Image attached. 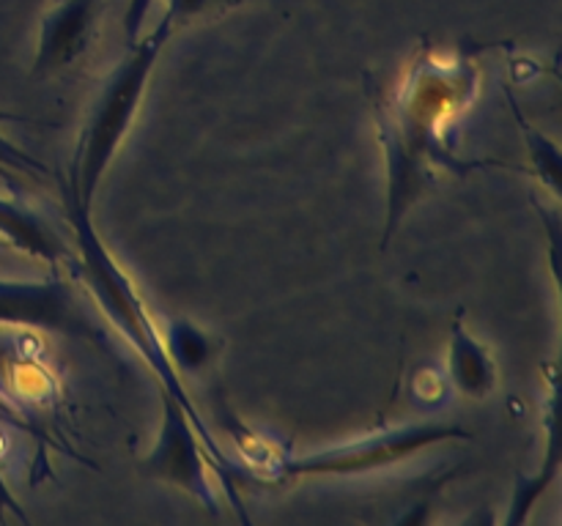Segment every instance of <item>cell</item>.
<instances>
[{
    "instance_id": "cell-17",
    "label": "cell",
    "mask_w": 562,
    "mask_h": 526,
    "mask_svg": "<svg viewBox=\"0 0 562 526\" xmlns=\"http://www.w3.org/2000/svg\"><path fill=\"white\" fill-rule=\"evenodd\" d=\"M154 0H130L126 3V14H124V36L126 42L135 44L140 38L143 22H146L148 11H151Z\"/></svg>"
},
{
    "instance_id": "cell-19",
    "label": "cell",
    "mask_w": 562,
    "mask_h": 526,
    "mask_svg": "<svg viewBox=\"0 0 562 526\" xmlns=\"http://www.w3.org/2000/svg\"><path fill=\"white\" fill-rule=\"evenodd\" d=\"M3 247H5V244H3V241H0V250H3Z\"/></svg>"
},
{
    "instance_id": "cell-6",
    "label": "cell",
    "mask_w": 562,
    "mask_h": 526,
    "mask_svg": "<svg viewBox=\"0 0 562 526\" xmlns=\"http://www.w3.org/2000/svg\"><path fill=\"white\" fill-rule=\"evenodd\" d=\"M0 403L47 444L49 425L60 414V381L33 329H0Z\"/></svg>"
},
{
    "instance_id": "cell-15",
    "label": "cell",
    "mask_w": 562,
    "mask_h": 526,
    "mask_svg": "<svg viewBox=\"0 0 562 526\" xmlns=\"http://www.w3.org/2000/svg\"><path fill=\"white\" fill-rule=\"evenodd\" d=\"M448 392H450V381L448 376H442L439 370H417V376L412 378V398L417 400V403H423L426 409H437V405H442L445 400H448Z\"/></svg>"
},
{
    "instance_id": "cell-4",
    "label": "cell",
    "mask_w": 562,
    "mask_h": 526,
    "mask_svg": "<svg viewBox=\"0 0 562 526\" xmlns=\"http://www.w3.org/2000/svg\"><path fill=\"white\" fill-rule=\"evenodd\" d=\"M472 438V433L450 422H412V425L390 427V431L371 433L357 442L338 444V447L316 449L300 458L280 460L283 477H351L368 471L387 469L409 460L412 455L434 447V444Z\"/></svg>"
},
{
    "instance_id": "cell-10",
    "label": "cell",
    "mask_w": 562,
    "mask_h": 526,
    "mask_svg": "<svg viewBox=\"0 0 562 526\" xmlns=\"http://www.w3.org/2000/svg\"><path fill=\"white\" fill-rule=\"evenodd\" d=\"M464 312H459L450 329V354H448V381L467 398H488L497 387V362L488 354L486 345L477 343L467 332Z\"/></svg>"
},
{
    "instance_id": "cell-2",
    "label": "cell",
    "mask_w": 562,
    "mask_h": 526,
    "mask_svg": "<svg viewBox=\"0 0 562 526\" xmlns=\"http://www.w3.org/2000/svg\"><path fill=\"white\" fill-rule=\"evenodd\" d=\"M69 219H71V228H75V252H77L75 272L80 274L88 294L93 296V301H97L99 310L104 312V318L113 323V329H119V332L124 334L126 343H130L143 359H146V365L151 367V373L157 376L159 389L173 395V398L190 411V420H192V427H195L198 438H201L206 453L214 458L212 460L214 471L223 477V485L225 491H228V496L234 499V507L236 513H239V518L247 521L245 510H241V502H239V493H236V488L231 485V482H234V464L225 458L217 438L212 436L209 425L203 422L201 411H198L195 403H192L184 381H181L173 362H170L162 334H159L157 323H154L140 290L135 288L130 274L121 268V263L115 261L113 252L108 250V244L99 239L97 228H93L91 222V214L69 208Z\"/></svg>"
},
{
    "instance_id": "cell-11",
    "label": "cell",
    "mask_w": 562,
    "mask_h": 526,
    "mask_svg": "<svg viewBox=\"0 0 562 526\" xmlns=\"http://www.w3.org/2000/svg\"><path fill=\"white\" fill-rule=\"evenodd\" d=\"M165 348L179 376L201 373L217 354V340L187 318H173L165 329Z\"/></svg>"
},
{
    "instance_id": "cell-3",
    "label": "cell",
    "mask_w": 562,
    "mask_h": 526,
    "mask_svg": "<svg viewBox=\"0 0 562 526\" xmlns=\"http://www.w3.org/2000/svg\"><path fill=\"white\" fill-rule=\"evenodd\" d=\"M170 36H173V27L162 20L146 38L130 44V55L102 82V91L93 99L86 126L77 137L69 170V208L91 214L99 184L135 124L154 66Z\"/></svg>"
},
{
    "instance_id": "cell-16",
    "label": "cell",
    "mask_w": 562,
    "mask_h": 526,
    "mask_svg": "<svg viewBox=\"0 0 562 526\" xmlns=\"http://www.w3.org/2000/svg\"><path fill=\"white\" fill-rule=\"evenodd\" d=\"M3 455H5V436H3V431H0V521H5L9 515H14L16 521L27 524L25 510L20 507L14 491H11L9 482H5V477H3Z\"/></svg>"
},
{
    "instance_id": "cell-5",
    "label": "cell",
    "mask_w": 562,
    "mask_h": 526,
    "mask_svg": "<svg viewBox=\"0 0 562 526\" xmlns=\"http://www.w3.org/2000/svg\"><path fill=\"white\" fill-rule=\"evenodd\" d=\"M0 327L53 332L108 345L102 321L60 268L38 279H0Z\"/></svg>"
},
{
    "instance_id": "cell-18",
    "label": "cell",
    "mask_w": 562,
    "mask_h": 526,
    "mask_svg": "<svg viewBox=\"0 0 562 526\" xmlns=\"http://www.w3.org/2000/svg\"><path fill=\"white\" fill-rule=\"evenodd\" d=\"M0 422H3V425H9V427H16V431H25L27 436H31V431H27V425H25V422H22L20 416L14 414V411H9V409H5L3 403H0Z\"/></svg>"
},
{
    "instance_id": "cell-14",
    "label": "cell",
    "mask_w": 562,
    "mask_h": 526,
    "mask_svg": "<svg viewBox=\"0 0 562 526\" xmlns=\"http://www.w3.org/2000/svg\"><path fill=\"white\" fill-rule=\"evenodd\" d=\"M20 121H31V118L9 113V110H0V126L20 124ZM0 173H16V175H27V179H47L49 168L42 162V159H36L33 153L22 151L20 146H14V142L0 132Z\"/></svg>"
},
{
    "instance_id": "cell-8",
    "label": "cell",
    "mask_w": 562,
    "mask_h": 526,
    "mask_svg": "<svg viewBox=\"0 0 562 526\" xmlns=\"http://www.w3.org/2000/svg\"><path fill=\"white\" fill-rule=\"evenodd\" d=\"M104 0H58L38 27V47L33 58V77L58 75L86 55Z\"/></svg>"
},
{
    "instance_id": "cell-9",
    "label": "cell",
    "mask_w": 562,
    "mask_h": 526,
    "mask_svg": "<svg viewBox=\"0 0 562 526\" xmlns=\"http://www.w3.org/2000/svg\"><path fill=\"white\" fill-rule=\"evenodd\" d=\"M0 241L49 263L53 268L77 266L75 247L58 233L47 214L22 197H0Z\"/></svg>"
},
{
    "instance_id": "cell-13",
    "label": "cell",
    "mask_w": 562,
    "mask_h": 526,
    "mask_svg": "<svg viewBox=\"0 0 562 526\" xmlns=\"http://www.w3.org/2000/svg\"><path fill=\"white\" fill-rule=\"evenodd\" d=\"M247 0H168V9H165L162 20L173 27V33L179 27L198 25V22H212L225 16L228 11L239 9Z\"/></svg>"
},
{
    "instance_id": "cell-12",
    "label": "cell",
    "mask_w": 562,
    "mask_h": 526,
    "mask_svg": "<svg viewBox=\"0 0 562 526\" xmlns=\"http://www.w3.org/2000/svg\"><path fill=\"white\" fill-rule=\"evenodd\" d=\"M510 107H514L516 124L525 129V140H527V146H530V157H532V162H536L538 175H541L543 184H547L549 190L558 195L560 192V148L554 146V142L549 140L543 132H538L536 126H530V121L525 118V113H521L519 104L514 102V96H510Z\"/></svg>"
},
{
    "instance_id": "cell-7",
    "label": "cell",
    "mask_w": 562,
    "mask_h": 526,
    "mask_svg": "<svg viewBox=\"0 0 562 526\" xmlns=\"http://www.w3.org/2000/svg\"><path fill=\"white\" fill-rule=\"evenodd\" d=\"M159 405H162V416H159L157 442L151 453L143 458L140 471L148 480L190 493L209 513H217L220 496L214 491L212 471H209L212 460H206L209 453L192 427L190 411L165 389H159Z\"/></svg>"
},
{
    "instance_id": "cell-1",
    "label": "cell",
    "mask_w": 562,
    "mask_h": 526,
    "mask_svg": "<svg viewBox=\"0 0 562 526\" xmlns=\"http://www.w3.org/2000/svg\"><path fill=\"white\" fill-rule=\"evenodd\" d=\"M477 96V66L470 58L423 53L393 96L376 99V121L387 159V247L404 214L434 186L439 173L467 175L481 168H508L497 159H461L450 129Z\"/></svg>"
}]
</instances>
